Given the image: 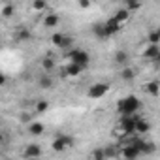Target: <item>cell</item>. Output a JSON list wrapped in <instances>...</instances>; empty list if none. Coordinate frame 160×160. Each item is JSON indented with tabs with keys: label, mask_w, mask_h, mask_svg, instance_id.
Masks as SVG:
<instances>
[{
	"label": "cell",
	"mask_w": 160,
	"mask_h": 160,
	"mask_svg": "<svg viewBox=\"0 0 160 160\" xmlns=\"http://www.w3.org/2000/svg\"><path fill=\"white\" fill-rule=\"evenodd\" d=\"M139 109H141V102L134 94H128V96H124L117 102L119 115H136V113H139Z\"/></svg>",
	"instance_id": "obj_1"
},
{
	"label": "cell",
	"mask_w": 160,
	"mask_h": 160,
	"mask_svg": "<svg viewBox=\"0 0 160 160\" xmlns=\"http://www.w3.org/2000/svg\"><path fill=\"white\" fill-rule=\"evenodd\" d=\"M51 42H53L55 47H58V49H62V51H66V49H70V47L73 45L72 36H68V34H64V32H55V34L51 36Z\"/></svg>",
	"instance_id": "obj_2"
},
{
	"label": "cell",
	"mask_w": 160,
	"mask_h": 160,
	"mask_svg": "<svg viewBox=\"0 0 160 160\" xmlns=\"http://www.w3.org/2000/svg\"><path fill=\"white\" fill-rule=\"evenodd\" d=\"M109 92V83H104V81H100V83H94V85H91V89H89V98L91 100H98V98H104L106 94Z\"/></svg>",
	"instance_id": "obj_3"
},
{
	"label": "cell",
	"mask_w": 160,
	"mask_h": 160,
	"mask_svg": "<svg viewBox=\"0 0 160 160\" xmlns=\"http://www.w3.org/2000/svg\"><path fill=\"white\" fill-rule=\"evenodd\" d=\"M73 145V138L72 136H66V134H60V136H57L55 139H53V143H51V149L53 151H66V149H70Z\"/></svg>",
	"instance_id": "obj_4"
},
{
	"label": "cell",
	"mask_w": 160,
	"mask_h": 160,
	"mask_svg": "<svg viewBox=\"0 0 160 160\" xmlns=\"http://www.w3.org/2000/svg\"><path fill=\"white\" fill-rule=\"evenodd\" d=\"M68 57H70V60L72 62H77V64H81V66H87L89 62H91V55L85 51V49H72L70 53H68Z\"/></svg>",
	"instance_id": "obj_5"
},
{
	"label": "cell",
	"mask_w": 160,
	"mask_h": 160,
	"mask_svg": "<svg viewBox=\"0 0 160 160\" xmlns=\"http://www.w3.org/2000/svg\"><path fill=\"white\" fill-rule=\"evenodd\" d=\"M143 152H141V149L139 147H136L134 143H126L122 149H121V152H119V156H122V158H128V160H132V158H138V156H141Z\"/></svg>",
	"instance_id": "obj_6"
},
{
	"label": "cell",
	"mask_w": 160,
	"mask_h": 160,
	"mask_svg": "<svg viewBox=\"0 0 160 160\" xmlns=\"http://www.w3.org/2000/svg\"><path fill=\"white\" fill-rule=\"evenodd\" d=\"M42 25L45 28H55V27L60 25V15L58 13H53V12H47L43 15V19H42Z\"/></svg>",
	"instance_id": "obj_7"
},
{
	"label": "cell",
	"mask_w": 160,
	"mask_h": 160,
	"mask_svg": "<svg viewBox=\"0 0 160 160\" xmlns=\"http://www.w3.org/2000/svg\"><path fill=\"white\" fill-rule=\"evenodd\" d=\"M92 34H94L98 40H108V38H111L109 32H108V28H106V23H94V25H92Z\"/></svg>",
	"instance_id": "obj_8"
},
{
	"label": "cell",
	"mask_w": 160,
	"mask_h": 160,
	"mask_svg": "<svg viewBox=\"0 0 160 160\" xmlns=\"http://www.w3.org/2000/svg\"><path fill=\"white\" fill-rule=\"evenodd\" d=\"M158 55H160V47H158V43H149L147 49L143 51V58H145V60H156Z\"/></svg>",
	"instance_id": "obj_9"
},
{
	"label": "cell",
	"mask_w": 160,
	"mask_h": 160,
	"mask_svg": "<svg viewBox=\"0 0 160 160\" xmlns=\"http://www.w3.org/2000/svg\"><path fill=\"white\" fill-rule=\"evenodd\" d=\"M106 28H108L109 36H115V34H119V32L122 30V23H119L115 17H109V19L106 21Z\"/></svg>",
	"instance_id": "obj_10"
},
{
	"label": "cell",
	"mask_w": 160,
	"mask_h": 160,
	"mask_svg": "<svg viewBox=\"0 0 160 160\" xmlns=\"http://www.w3.org/2000/svg\"><path fill=\"white\" fill-rule=\"evenodd\" d=\"M23 156H25V158H38V156H42V149H40L36 143H30V145L25 147Z\"/></svg>",
	"instance_id": "obj_11"
},
{
	"label": "cell",
	"mask_w": 160,
	"mask_h": 160,
	"mask_svg": "<svg viewBox=\"0 0 160 160\" xmlns=\"http://www.w3.org/2000/svg\"><path fill=\"white\" fill-rule=\"evenodd\" d=\"M151 130V122L149 121H145L141 115L138 117V121H136V134L139 136V134H147Z\"/></svg>",
	"instance_id": "obj_12"
},
{
	"label": "cell",
	"mask_w": 160,
	"mask_h": 160,
	"mask_svg": "<svg viewBox=\"0 0 160 160\" xmlns=\"http://www.w3.org/2000/svg\"><path fill=\"white\" fill-rule=\"evenodd\" d=\"M83 68H85V66H81V64L70 60V64H68L64 70H66V75H68V77H75V75H79V73L83 72Z\"/></svg>",
	"instance_id": "obj_13"
},
{
	"label": "cell",
	"mask_w": 160,
	"mask_h": 160,
	"mask_svg": "<svg viewBox=\"0 0 160 160\" xmlns=\"http://www.w3.org/2000/svg\"><path fill=\"white\" fill-rule=\"evenodd\" d=\"M43 130H45V126L42 122H38V121H30L28 122V134L30 136H42Z\"/></svg>",
	"instance_id": "obj_14"
},
{
	"label": "cell",
	"mask_w": 160,
	"mask_h": 160,
	"mask_svg": "<svg viewBox=\"0 0 160 160\" xmlns=\"http://www.w3.org/2000/svg\"><path fill=\"white\" fill-rule=\"evenodd\" d=\"M119 75H121L122 81H132V79H136V70H132L128 66H122L121 72H119Z\"/></svg>",
	"instance_id": "obj_15"
},
{
	"label": "cell",
	"mask_w": 160,
	"mask_h": 160,
	"mask_svg": "<svg viewBox=\"0 0 160 160\" xmlns=\"http://www.w3.org/2000/svg\"><path fill=\"white\" fill-rule=\"evenodd\" d=\"M13 38H15L17 42H28V40H32V34H30V30H27V28H17L15 34H13Z\"/></svg>",
	"instance_id": "obj_16"
},
{
	"label": "cell",
	"mask_w": 160,
	"mask_h": 160,
	"mask_svg": "<svg viewBox=\"0 0 160 160\" xmlns=\"http://www.w3.org/2000/svg\"><path fill=\"white\" fill-rule=\"evenodd\" d=\"M145 92L151 94V96H158L160 94V83L158 81H151L145 85Z\"/></svg>",
	"instance_id": "obj_17"
},
{
	"label": "cell",
	"mask_w": 160,
	"mask_h": 160,
	"mask_svg": "<svg viewBox=\"0 0 160 160\" xmlns=\"http://www.w3.org/2000/svg\"><path fill=\"white\" fill-rule=\"evenodd\" d=\"M113 17H115L119 23H122V25H124V23L130 19V10H128V8H124V10H117V13H115Z\"/></svg>",
	"instance_id": "obj_18"
},
{
	"label": "cell",
	"mask_w": 160,
	"mask_h": 160,
	"mask_svg": "<svg viewBox=\"0 0 160 160\" xmlns=\"http://www.w3.org/2000/svg\"><path fill=\"white\" fill-rule=\"evenodd\" d=\"M42 68H43L45 72H51V70L55 68V60H53V57H49V55L43 57V58H42Z\"/></svg>",
	"instance_id": "obj_19"
},
{
	"label": "cell",
	"mask_w": 160,
	"mask_h": 160,
	"mask_svg": "<svg viewBox=\"0 0 160 160\" xmlns=\"http://www.w3.org/2000/svg\"><path fill=\"white\" fill-rule=\"evenodd\" d=\"M32 10L34 12H45L47 10V0H32Z\"/></svg>",
	"instance_id": "obj_20"
},
{
	"label": "cell",
	"mask_w": 160,
	"mask_h": 160,
	"mask_svg": "<svg viewBox=\"0 0 160 160\" xmlns=\"http://www.w3.org/2000/svg\"><path fill=\"white\" fill-rule=\"evenodd\" d=\"M38 85H40V89H51L53 87V79L49 75H42L40 81H38Z\"/></svg>",
	"instance_id": "obj_21"
},
{
	"label": "cell",
	"mask_w": 160,
	"mask_h": 160,
	"mask_svg": "<svg viewBox=\"0 0 160 160\" xmlns=\"http://www.w3.org/2000/svg\"><path fill=\"white\" fill-rule=\"evenodd\" d=\"M115 62L121 64V66H126V62H128V53H126V51H117V55H115Z\"/></svg>",
	"instance_id": "obj_22"
},
{
	"label": "cell",
	"mask_w": 160,
	"mask_h": 160,
	"mask_svg": "<svg viewBox=\"0 0 160 160\" xmlns=\"http://www.w3.org/2000/svg\"><path fill=\"white\" fill-rule=\"evenodd\" d=\"M126 4V8L130 10V12H138L141 6H143V0H130V2H124Z\"/></svg>",
	"instance_id": "obj_23"
},
{
	"label": "cell",
	"mask_w": 160,
	"mask_h": 160,
	"mask_svg": "<svg viewBox=\"0 0 160 160\" xmlns=\"http://www.w3.org/2000/svg\"><path fill=\"white\" fill-rule=\"evenodd\" d=\"M147 42L149 43H160V32L158 30H151L147 34Z\"/></svg>",
	"instance_id": "obj_24"
},
{
	"label": "cell",
	"mask_w": 160,
	"mask_h": 160,
	"mask_svg": "<svg viewBox=\"0 0 160 160\" xmlns=\"http://www.w3.org/2000/svg\"><path fill=\"white\" fill-rule=\"evenodd\" d=\"M49 109V102H45V100H38V104H36V113H45Z\"/></svg>",
	"instance_id": "obj_25"
},
{
	"label": "cell",
	"mask_w": 160,
	"mask_h": 160,
	"mask_svg": "<svg viewBox=\"0 0 160 160\" xmlns=\"http://www.w3.org/2000/svg\"><path fill=\"white\" fill-rule=\"evenodd\" d=\"M12 15H13V6H12V4H4V6H2V17L8 19V17H12Z\"/></svg>",
	"instance_id": "obj_26"
},
{
	"label": "cell",
	"mask_w": 160,
	"mask_h": 160,
	"mask_svg": "<svg viewBox=\"0 0 160 160\" xmlns=\"http://www.w3.org/2000/svg\"><path fill=\"white\" fill-rule=\"evenodd\" d=\"M77 2H79V8H81V10H87V8H91L92 0H77Z\"/></svg>",
	"instance_id": "obj_27"
},
{
	"label": "cell",
	"mask_w": 160,
	"mask_h": 160,
	"mask_svg": "<svg viewBox=\"0 0 160 160\" xmlns=\"http://www.w3.org/2000/svg\"><path fill=\"white\" fill-rule=\"evenodd\" d=\"M156 62H158V64H160V55H158V58H156Z\"/></svg>",
	"instance_id": "obj_28"
},
{
	"label": "cell",
	"mask_w": 160,
	"mask_h": 160,
	"mask_svg": "<svg viewBox=\"0 0 160 160\" xmlns=\"http://www.w3.org/2000/svg\"><path fill=\"white\" fill-rule=\"evenodd\" d=\"M122 2H130V0H122Z\"/></svg>",
	"instance_id": "obj_29"
},
{
	"label": "cell",
	"mask_w": 160,
	"mask_h": 160,
	"mask_svg": "<svg viewBox=\"0 0 160 160\" xmlns=\"http://www.w3.org/2000/svg\"><path fill=\"white\" fill-rule=\"evenodd\" d=\"M156 30H158V32H160V27H158V28H156Z\"/></svg>",
	"instance_id": "obj_30"
}]
</instances>
